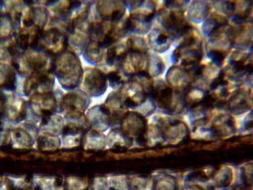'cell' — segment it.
<instances>
[{
	"label": "cell",
	"instance_id": "1",
	"mask_svg": "<svg viewBox=\"0 0 253 190\" xmlns=\"http://www.w3.org/2000/svg\"><path fill=\"white\" fill-rule=\"evenodd\" d=\"M202 56V42L194 29L178 44L171 58L174 63L180 62V65L191 67L198 65Z\"/></svg>",
	"mask_w": 253,
	"mask_h": 190
},
{
	"label": "cell",
	"instance_id": "2",
	"mask_svg": "<svg viewBox=\"0 0 253 190\" xmlns=\"http://www.w3.org/2000/svg\"><path fill=\"white\" fill-rule=\"evenodd\" d=\"M81 118L66 119L67 121L65 122L61 134V145L63 148L76 147L83 143L89 127L86 120L83 121Z\"/></svg>",
	"mask_w": 253,
	"mask_h": 190
},
{
	"label": "cell",
	"instance_id": "3",
	"mask_svg": "<svg viewBox=\"0 0 253 190\" xmlns=\"http://www.w3.org/2000/svg\"><path fill=\"white\" fill-rule=\"evenodd\" d=\"M200 65L191 67L173 65L167 71L166 79L169 86L175 88L187 89L196 80Z\"/></svg>",
	"mask_w": 253,
	"mask_h": 190
},
{
	"label": "cell",
	"instance_id": "4",
	"mask_svg": "<svg viewBox=\"0 0 253 190\" xmlns=\"http://www.w3.org/2000/svg\"><path fill=\"white\" fill-rule=\"evenodd\" d=\"M88 104L86 96L76 94L65 96L61 104L62 110L65 112V119L81 118Z\"/></svg>",
	"mask_w": 253,
	"mask_h": 190
},
{
	"label": "cell",
	"instance_id": "5",
	"mask_svg": "<svg viewBox=\"0 0 253 190\" xmlns=\"http://www.w3.org/2000/svg\"><path fill=\"white\" fill-rule=\"evenodd\" d=\"M144 120L141 115L135 112H126L120 126L123 131L137 143L140 142L144 130Z\"/></svg>",
	"mask_w": 253,
	"mask_h": 190
},
{
	"label": "cell",
	"instance_id": "6",
	"mask_svg": "<svg viewBox=\"0 0 253 190\" xmlns=\"http://www.w3.org/2000/svg\"><path fill=\"white\" fill-rule=\"evenodd\" d=\"M106 138V146L111 150L125 151L133 145V140L120 127L112 128Z\"/></svg>",
	"mask_w": 253,
	"mask_h": 190
},
{
	"label": "cell",
	"instance_id": "7",
	"mask_svg": "<svg viewBox=\"0 0 253 190\" xmlns=\"http://www.w3.org/2000/svg\"><path fill=\"white\" fill-rule=\"evenodd\" d=\"M85 120L89 128L102 133L110 127L109 117L102 105L90 108L86 114Z\"/></svg>",
	"mask_w": 253,
	"mask_h": 190
},
{
	"label": "cell",
	"instance_id": "8",
	"mask_svg": "<svg viewBox=\"0 0 253 190\" xmlns=\"http://www.w3.org/2000/svg\"><path fill=\"white\" fill-rule=\"evenodd\" d=\"M211 4L205 1H192L187 10V18L189 21L199 23L208 16Z\"/></svg>",
	"mask_w": 253,
	"mask_h": 190
},
{
	"label": "cell",
	"instance_id": "9",
	"mask_svg": "<svg viewBox=\"0 0 253 190\" xmlns=\"http://www.w3.org/2000/svg\"><path fill=\"white\" fill-rule=\"evenodd\" d=\"M253 30L250 23L238 26L235 28L233 47L237 50H245L252 48Z\"/></svg>",
	"mask_w": 253,
	"mask_h": 190
},
{
	"label": "cell",
	"instance_id": "10",
	"mask_svg": "<svg viewBox=\"0 0 253 190\" xmlns=\"http://www.w3.org/2000/svg\"><path fill=\"white\" fill-rule=\"evenodd\" d=\"M83 143L86 150H102L106 146V138L103 133L89 128L85 133Z\"/></svg>",
	"mask_w": 253,
	"mask_h": 190
},
{
	"label": "cell",
	"instance_id": "11",
	"mask_svg": "<svg viewBox=\"0 0 253 190\" xmlns=\"http://www.w3.org/2000/svg\"><path fill=\"white\" fill-rule=\"evenodd\" d=\"M150 44L156 52H166L170 46L171 40L169 34L160 28H155L150 35Z\"/></svg>",
	"mask_w": 253,
	"mask_h": 190
},
{
	"label": "cell",
	"instance_id": "12",
	"mask_svg": "<svg viewBox=\"0 0 253 190\" xmlns=\"http://www.w3.org/2000/svg\"><path fill=\"white\" fill-rule=\"evenodd\" d=\"M227 23L228 21L226 17L214 12L204 21L202 25L203 32L206 36L208 37L217 28Z\"/></svg>",
	"mask_w": 253,
	"mask_h": 190
},
{
	"label": "cell",
	"instance_id": "13",
	"mask_svg": "<svg viewBox=\"0 0 253 190\" xmlns=\"http://www.w3.org/2000/svg\"><path fill=\"white\" fill-rule=\"evenodd\" d=\"M130 181L127 175H113L108 180L109 190H129Z\"/></svg>",
	"mask_w": 253,
	"mask_h": 190
},
{
	"label": "cell",
	"instance_id": "14",
	"mask_svg": "<svg viewBox=\"0 0 253 190\" xmlns=\"http://www.w3.org/2000/svg\"><path fill=\"white\" fill-rule=\"evenodd\" d=\"M212 5L215 9L224 14L225 17H231L235 13L236 8L235 1H214Z\"/></svg>",
	"mask_w": 253,
	"mask_h": 190
},
{
	"label": "cell",
	"instance_id": "15",
	"mask_svg": "<svg viewBox=\"0 0 253 190\" xmlns=\"http://www.w3.org/2000/svg\"><path fill=\"white\" fill-rule=\"evenodd\" d=\"M87 187V182L84 178L70 176L65 180L63 190H86Z\"/></svg>",
	"mask_w": 253,
	"mask_h": 190
},
{
	"label": "cell",
	"instance_id": "16",
	"mask_svg": "<svg viewBox=\"0 0 253 190\" xmlns=\"http://www.w3.org/2000/svg\"><path fill=\"white\" fill-rule=\"evenodd\" d=\"M227 52L214 48H210L207 52V56L211 64L217 68H220L226 58Z\"/></svg>",
	"mask_w": 253,
	"mask_h": 190
},
{
	"label": "cell",
	"instance_id": "17",
	"mask_svg": "<svg viewBox=\"0 0 253 190\" xmlns=\"http://www.w3.org/2000/svg\"><path fill=\"white\" fill-rule=\"evenodd\" d=\"M151 65L152 66L153 75L154 76L161 74L164 72L165 68L163 60L157 55H155L153 56L151 61L150 60L149 65Z\"/></svg>",
	"mask_w": 253,
	"mask_h": 190
},
{
	"label": "cell",
	"instance_id": "18",
	"mask_svg": "<svg viewBox=\"0 0 253 190\" xmlns=\"http://www.w3.org/2000/svg\"><path fill=\"white\" fill-rule=\"evenodd\" d=\"M89 190H109L108 179L102 177L95 178L90 185Z\"/></svg>",
	"mask_w": 253,
	"mask_h": 190
},
{
	"label": "cell",
	"instance_id": "19",
	"mask_svg": "<svg viewBox=\"0 0 253 190\" xmlns=\"http://www.w3.org/2000/svg\"><path fill=\"white\" fill-rule=\"evenodd\" d=\"M107 76L110 85L113 87L118 86L121 82V76L116 72H109Z\"/></svg>",
	"mask_w": 253,
	"mask_h": 190
},
{
	"label": "cell",
	"instance_id": "20",
	"mask_svg": "<svg viewBox=\"0 0 253 190\" xmlns=\"http://www.w3.org/2000/svg\"><path fill=\"white\" fill-rule=\"evenodd\" d=\"M116 55V48L115 47L108 49L107 53L106 62L109 65L114 63Z\"/></svg>",
	"mask_w": 253,
	"mask_h": 190
},
{
	"label": "cell",
	"instance_id": "21",
	"mask_svg": "<svg viewBox=\"0 0 253 190\" xmlns=\"http://www.w3.org/2000/svg\"><path fill=\"white\" fill-rule=\"evenodd\" d=\"M7 50L9 54L12 56H17L18 51L14 46H10L8 47Z\"/></svg>",
	"mask_w": 253,
	"mask_h": 190
},
{
	"label": "cell",
	"instance_id": "22",
	"mask_svg": "<svg viewBox=\"0 0 253 190\" xmlns=\"http://www.w3.org/2000/svg\"><path fill=\"white\" fill-rule=\"evenodd\" d=\"M39 43V36L36 35L33 38V40L30 44V47L32 48H37Z\"/></svg>",
	"mask_w": 253,
	"mask_h": 190
},
{
	"label": "cell",
	"instance_id": "23",
	"mask_svg": "<svg viewBox=\"0 0 253 190\" xmlns=\"http://www.w3.org/2000/svg\"><path fill=\"white\" fill-rule=\"evenodd\" d=\"M34 23L33 20L31 18H28L27 19H25L23 21L24 25L26 27H30Z\"/></svg>",
	"mask_w": 253,
	"mask_h": 190
},
{
	"label": "cell",
	"instance_id": "24",
	"mask_svg": "<svg viewBox=\"0 0 253 190\" xmlns=\"http://www.w3.org/2000/svg\"><path fill=\"white\" fill-rule=\"evenodd\" d=\"M21 16V12H16L15 13V18L16 21H19V20L20 19Z\"/></svg>",
	"mask_w": 253,
	"mask_h": 190
},
{
	"label": "cell",
	"instance_id": "25",
	"mask_svg": "<svg viewBox=\"0 0 253 190\" xmlns=\"http://www.w3.org/2000/svg\"><path fill=\"white\" fill-rule=\"evenodd\" d=\"M12 65L16 69H19V66L18 63H15V62H12Z\"/></svg>",
	"mask_w": 253,
	"mask_h": 190
}]
</instances>
